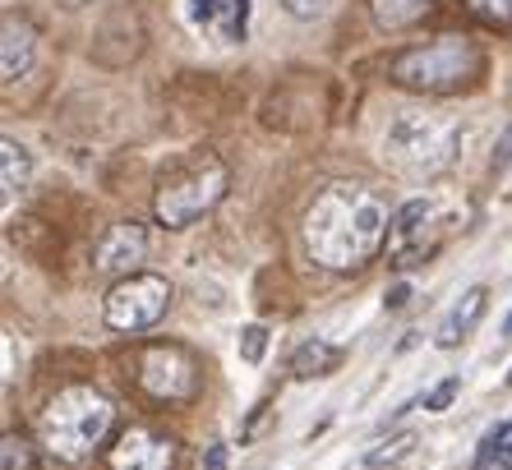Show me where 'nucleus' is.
I'll list each match as a JSON object with an SVG mask.
<instances>
[{
  "label": "nucleus",
  "mask_w": 512,
  "mask_h": 470,
  "mask_svg": "<svg viewBox=\"0 0 512 470\" xmlns=\"http://www.w3.org/2000/svg\"><path fill=\"white\" fill-rule=\"evenodd\" d=\"M393 231L388 203L360 180H333L314 194L305 212V249L319 268L351 272L365 268Z\"/></svg>",
  "instance_id": "nucleus-1"
},
{
  "label": "nucleus",
  "mask_w": 512,
  "mask_h": 470,
  "mask_svg": "<svg viewBox=\"0 0 512 470\" xmlns=\"http://www.w3.org/2000/svg\"><path fill=\"white\" fill-rule=\"evenodd\" d=\"M111 424H116V406H111L107 392L74 383V388L56 392L47 401V411H42V443L60 461H88L97 447L107 443Z\"/></svg>",
  "instance_id": "nucleus-2"
},
{
  "label": "nucleus",
  "mask_w": 512,
  "mask_h": 470,
  "mask_svg": "<svg viewBox=\"0 0 512 470\" xmlns=\"http://www.w3.org/2000/svg\"><path fill=\"white\" fill-rule=\"evenodd\" d=\"M457 139H462L457 120L434 116V111H402L383 130V162L406 180L439 176L457 157Z\"/></svg>",
  "instance_id": "nucleus-3"
},
{
  "label": "nucleus",
  "mask_w": 512,
  "mask_h": 470,
  "mask_svg": "<svg viewBox=\"0 0 512 470\" xmlns=\"http://www.w3.org/2000/svg\"><path fill=\"white\" fill-rule=\"evenodd\" d=\"M231 185V171L217 153H190L180 157L171 171H162L153 194V217L171 231L194 226L203 212H213Z\"/></svg>",
  "instance_id": "nucleus-4"
},
{
  "label": "nucleus",
  "mask_w": 512,
  "mask_h": 470,
  "mask_svg": "<svg viewBox=\"0 0 512 470\" xmlns=\"http://www.w3.org/2000/svg\"><path fill=\"white\" fill-rule=\"evenodd\" d=\"M485 56L471 37H457V33H443L425 47H411L388 65V79L397 88H411V93H429V97H443V93H457L466 83L480 74Z\"/></svg>",
  "instance_id": "nucleus-5"
},
{
  "label": "nucleus",
  "mask_w": 512,
  "mask_h": 470,
  "mask_svg": "<svg viewBox=\"0 0 512 470\" xmlns=\"http://www.w3.org/2000/svg\"><path fill=\"white\" fill-rule=\"evenodd\" d=\"M167 305H171L167 277H157V272H130V277H120L107 291L102 314H107L111 332H148L153 323H162Z\"/></svg>",
  "instance_id": "nucleus-6"
},
{
  "label": "nucleus",
  "mask_w": 512,
  "mask_h": 470,
  "mask_svg": "<svg viewBox=\"0 0 512 470\" xmlns=\"http://www.w3.org/2000/svg\"><path fill=\"white\" fill-rule=\"evenodd\" d=\"M139 388L153 401H194L199 397V360L176 341H157L139 355Z\"/></svg>",
  "instance_id": "nucleus-7"
},
{
  "label": "nucleus",
  "mask_w": 512,
  "mask_h": 470,
  "mask_svg": "<svg viewBox=\"0 0 512 470\" xmlns=\"http://www.w3.org/2000/svg\"><path fill=\"white\" fill-rule=\"evenodd\" d=\"M111 470H176V438L157 434L148 424H134L111 443Z\"/></svg>",
  "instance_id": "nucleus-8"
},
{
  "label": "nucleus",
  "mask_w": 512,
  "mask_h": 470,
  "mask_svg": "<svg viewBox=\"0 0 512 470\" xmlns=\"http://www.w3.org/2000/svg\"><path fill=\"white\" fill-rule=\"evenodd\" d=\"M143 259H148V231L139 222H116L93 249V268L111 277H130Z\"/></svg>",
  "instance_id": "nucleus-9"
},
{
  "label": "nucleus",
  "mask_w": 512,
  "mask_h": 470,
  "mask_svg": "<svg viewBox=\"0 0 512 470\" xmlns=\"http://www.w3.org/2000/svg\"><path fill=\"white\" fill-rule=\"evenodd\" d=\"M254 0H190V24L213 42H245Z\"/></svg>",
  "instance_id": "nucleus-10"
},
{
  "label": "nucleus",
  "mask_w": 512,
  "mask_h": 470,
  "mask_svg": "<svg viewBox=\"0 0 512 470\" xmlns=\"http://www.w3.org/2000/svg\"><path fill=\"white\" fill-rule=\"evenodd\" d=\"M33 51H37V37L33 28L24 24V19H5V28H0V79L14 83L24 79L28 70H33Z\"/></svg>",
  "instance_id": "nucleus-11"
},
{
  "label": "nucleus",
  "mask_w": 512,
  "mask_h": 470,
  "mask_svg": "<svg viewBox=\"0 0 512 470\" xmlns=\"http://www.w3.org/2000/svg\"><path fill=\"white\" fill-rule=\"evenodd\" d=\"M485 286H471V291L457 300L453 309H448V318L439 323V332H434V346H443V351H453L457 341L466 337V332L480 323V314H485Z\"/></svg>",
  "instance_id": "nucleus-12"
},
{
  "label": "nucleus",
  "mask_w": 512,
  "mask_h": 470,
  "mask_svg": "<svg viewBox=\"0 0 512 470\" xmlns=\"http://www.w3.org/2000/svg\"><path fill=\"white\" fill-rule=\"evenodd\" d=\"M337 365H342V351H337L333 341L310 337V341H300L296 360H291V374L296 378H323V374H333Z\"/></svg>",
  "instance_id": "nucleus-13"
},
{
  "label": "nucleus",
  "mask_w": 512,
  "mask_h": 470,
  "mask_svg": "<svg viewBox=\"0 0 512 470\" xmlns=\"http://www.w3.org/2000/svg\"><path fill=\"white\" fill-rule=\"evenodd\" d=\"M429 5L434 0H370V10H374V24L388 28V33H397V28H411L420 24L429 14Z\"/></svg>",
  "instance_id": "nucleus-14"
},
{
  "label": "nucleus",
  "mask_w": 512,
  "mask_h": 470,
  "mask_svg": "<svg viewBox=\"0 0 512 470\" xmlns=\"http://www.w3.org/2000/svg\"><path fill=\"white\" fill-rule=\"evenodd\" d=\"M508 466H512V420H503L480 438L476 470H508Z\"/></svg>",
  "instance_id": "nucleus-15"
},
{
  "label": "nucleus",
  "mask_w": 512,
  "mask_h": 470,
  "mask_svg": "<svg viewBox=\"0 0 512 470\" xmlns=\"http://www.w3.org/2000/svg\"><path fill=\"white\" fill-rule=\"evenodd\" d=\"M28 176H33L28 148H24V143H14V139H0V185H5V194L24 189Z\"/></svg>",
  "instance_id": "nucleus-16"
},
{
  "label": "nucleus",
  "mask_w": 512,
  "mask_h": 470,
  "mask_svg": "<svg viewBox=\"0 0 512 470\" xmlns=\"http://www.w3.org/2000/svg\"><path fill=\"white\" fill-rule=\"evenodd\" d=\"M429 199H411V203H402V208L393 212V240L397 245H406V240H416L420 235V226L429 222Z\"/></svg>",
  "instance_id": "nucleus-17"
},
{
  "label": "nucleus",
  "mask_w": 512,
  "mask_h": 470,
  "mask_svg": "<svg viewBox=\"0 0 512 470\" xmlns=\"http://www.w3.org/2000/svg\"><path fill=\"white\" fill-rule=\"evenodd\" d=\"M411 452H416V434H393V438H383L379 447H370V452H365V470L397 466V461L411 457Z\"/></svg>",
  "instance_id": "nucleus-18"
},
{
  "label": "nucleus",
  "mask_w": 512,
  "mask_h": 470,
  "mask_svg": "<svg viewBox=\"0 0 512 470\" xmlns=\"http://www.w3.org/2000/svg\"><path fill=\"white\" fill-rule=\"evenodd\" d=\"M466 10H471V19H480L489 28L512 24V0H466Z\"/></svg>",
  "instance_id": "nucleus-19"
},
{
  "label": "nucleus",
  "mask_w": 512,
  "mask_h": 470,
  "mask_svg": "<svg viewBox=\"0 0 512 470\" xmlns=\"http://www.w3.org/2000/svg\"><path fill=\"white\" fill-rule=\"evenodd\" d=\"M263 351H268V328H263V323H250V328L240 332V360H245V365H259Z\"/></svg>",
  "instance_id": "nucleus-20"
},
{
  "label": "nucleus",
  "mask_w": 512,
  "mask_h": 470,
  "mask_svg": "<svg viewBox=\"0 0 512 470\" xmlns=\"http://www.w3.org/2000/svg\"><path fill=\"white\" fill-rule=\"evenodd\" d=\"M0 452H5V470H37L33 447H28L19 434H5V447H0Z\"/></svg>",
  "instance_id": "nucleus-21"
},
{
  "label": "nucleus",
  "mask_w": 512,
  "mask_h": 470,
  "mask_svg": "<svg viewBox=\"0 0 512 470\" xmlns=\"http://www.w3.org/2000/svg\"><path fill=\"white\" fill-rule=\"evenodd\" d=\"M457 388H462V378H443L439 388L425 397V411H448V406H453V397H457Z\"/></svg>",
  "instance_id": "nucleus-22"
},
{
  "label": "nucleus",
  "mask_w": 512,
  "mask_h": 470,
  "mask_svg": "<svg viewBox=\"0 0 512 470\" xmlns=\"http://www.w3.org/2000/svg\"><path fill=\"white\" fill-rule=\"evenodd\" d=\"M286 14H296V19H319L328 10V0H282Z\"/></svg>",
  "instance_id": "nucleus-23"
},
{
  "label": "nucleus",
  "mask_w": 512,
  "mask_h": 470,
  "mask_svg": "<svg viewBox=\"0 0 512 470\" xmlns=\"http://www.w3.org/2000/svg\"><path fill=\"white\" fill-rule=\"evenodd\" d=\"M512 162V125H508V134L499 139V148H494V157H489V171H503V166Z\"/></svg>",
  "instance_id": "nucleus-24"
},
{
  "label": "nucleus",
  "mask_w": 512,
  "mask_h": 470,
  "mask_svg": "<svg viewBox=\"0 0 512 470\" xmlns=\"http://www.w3.org/2000/svg\"><path fill=\"white\" fill-rule=\"evenodd\" d=\"M227 461H231V447L227 443H213V447H208V457H203V470H227Z\"/></svg>",
  "instance_id": "nucleus-25"
},
{
  "label": "nucleus",
  "mask_w": 512,
  "mask_h": 470,
  "mask_svg": "<svg viewBox=\"0 0 512 470\" xmlns=\"http://www.w3.org/2000/svg\"><path fill=\"white\" fill-rule=\"evenodd\" d=\"M406 295H411V286H393V291L383 295V300H388V309H402V305H406Z\"/></svg>",
  "instance_id": "nucleus-26"
},
{
  "label": "nucleus",
  "mask_w": 512,
  "mask_h": 470,
  "mask_svg": "<svg viewBox=\"0 0 512 470\" xmlns=\"http://www.w3.org/2000/svg\"><path fill=\"white\" fill-rule=\"evenodd\" d=\"M503 337H512V314H508V323H503Z\"/></svg>",
  "instance_id": "nucleus-27"
},
{
  "label": "nucleus",
  "mask_w": 512,
  "mask_h": 470,
  "mask_svg": "<svg viewBox=\"0 0 512 470\" xmlns=\"http://www.w3.org/2000/svg\"><path fill=\"white\" fill-rule=\"evenodd\" d=\"M508 383H512V369H508Z\"/></svg>",
  "instance_id": "nucleus-28"
}]
</instances>
